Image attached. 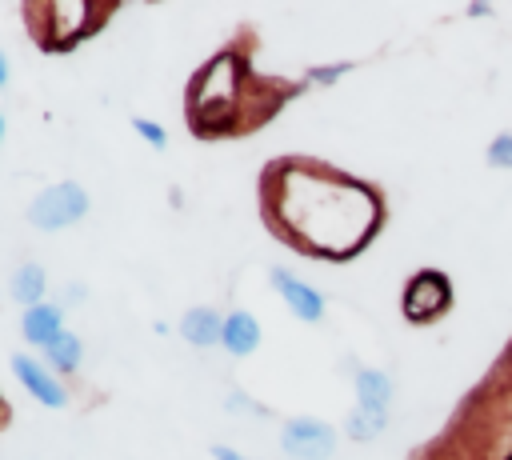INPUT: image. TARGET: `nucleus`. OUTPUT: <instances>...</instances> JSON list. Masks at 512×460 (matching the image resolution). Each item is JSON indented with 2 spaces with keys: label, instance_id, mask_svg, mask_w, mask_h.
<instances>
[{
  "label": "nucleus",
  "instance_id": "0eeeda50",
  "mask_svg": "<svg viewBox=\"0 0 512 460\" xmlns=\"http://www.w3.org/2000/svg\"><path fill=\"white\" fill-rule=\"evenodd\" d=\"M12 372H16V380L28 388V396L40 400L44 408H64V404H68V388H64V380H60L48 364L32 360L28 352H16V356H12Z\"/></svg>",
  "mask_w": 512,
  "mask_h": 460
},
{
  "label": "nucleus",
  "instance_id": "f03ea898",
  "mask_svg": "<svg viewBox=\"0 0 512 460\" xmlns=\"http://www.w3.org/2000/svg\"><path fill=\"white\" fill-rule=\"evenodd\" d=\"M240 88H244V64L236 52L212 56L188 84V120L204 136L236 132L240 124Z\"/></svg>",
  "mask_w": 512,
  "mask_h": 460
},
{
  "label": "nucleus",
  "instance_id": "9d476101",
  "mask_svg": "<svg viewBox=\"0 0 512 460\" xmlns=\"http://www.w3.org/2000/svg\"><path fill=\"white\" fill-rule=\"evenodd\" d=\"M176 328H180V336H184L188 344H196V348H212V344L224 340V316H220L216 308H208V304L188 308Z\"/></svg>",
  "mask_w": 512,
  "mask_h": 460
},
{
  "label": "nucleus",
  "instance_id": "ddd939ff",
  "mask_svg": "<svg viewBox=\"0 0 512 460\" xmlns=\"http://www.w3.org/2000/svg\"><path fill=\"white\" fill-rule=\"evenodd\" d=\"M356 404L372 412H388L392 404V380L380 368H360L356 372Z\"/></svg>",
  "mask_w": 512,
  "mask_h": 460
},
{
  "label": "nucleus",
  "instance_id": "7ed1b4c3",
  "mask_svg": "<svg viewBox=\"0 0 512 460\" xmlns=\"http://www.w3.org/2000/svg\"><path fill=\"white\" fill-rule=\"evenodd\" d=\"M84 212H88V192L76 180H60V184H48L44 192H36V200L28 204V224L40 232H60V228H72L76 220H84Z\"/></svg>",
  "mask_w": 512,
  "mask_h": 460
},
{
  "label": "nucleus",
  "instance_id": "f8f14e48",
  "mask_svg": "<svg viewBox=\"0 0 512 460\" xmlns=\"http://www.w3.org/2000/svg\"><path fill=\"white\" fill-rule=\"evenodd\" d=\"M44 292H48V272H44V264H36V260H24V264L12 272V280H8V296H12L20 308L44 304Z\"/></svg>",
  "mask_w": 512,
  "mask_h": 460
},
{
  "label": "nucleus",
  "instance_id": "39448f33",
  "mask_svg": "<svg viewBox=\"0 0 512 460\" xmlns=\"http://www.w3.org/2000/svg\"><path fill=\"white\" fill-rule=\"evenodd\" d=\"M280 444L288 460H332L336 452V428L316 416H292L280 428Z\"/></svg>",
  "mask_w": 512,
  "mask_h": 460
},
{
  "label": "nucleus",
  "instance_id": "dca6fc26",
  "mask_svg": "<svg viewBox=\"0 0 512 460\" xmlns=\"http://www.w3.org/2000/svg\"><path fill=\"white\" fill-rule=\"evenodd\" d=\"M132 128H136V136H140L148 148H168V132H164L156 120H148V116H136V120H132Z\"/></svg>",
  "mask_w": 512,
  "mask_h": 460
},
{
  "label": "nucleus",
  "instance_id": "f3484780",
  "mask_svg": "<svg viewBox=\"0 0 512 460\" xmlns=\"http://www.w3.org/2000/svg\"><path fill=\"white\" fill-rule=\"evenodd\" d=\"M488 164H492V168H512V132H500V136L488 144Z\"/></svg>",
  "mask_w": 512,
  "mask_h": 460
},
{
  "label": "nucleus",
  "instance_id": "6ab92c4d",
  "mask_svg": "<svg viewBox=\"0 0 512 460\" xmlns=\"http://www.w3.org/2000/svg\"><path fill=\"white\" fill-rule=\"evenodd\" d=\"M208 452H212V460H252V456H244V452L232 448V444H212Z\"/></svg>",
  "mask_w": 512,
  "mask_h": 460
},
{
  "label": "nucleus",
  "instance_id": "4468645a",
  "mask_svg": "<svg viewBox=\"0 0 512 460\" xmlns=\"http://www.w3.org/2000/svg\"><path fill=\"white\" fill-rule=\"evenodd\" d=\"M80 360H84V344H80V336L68 332V328L44 348V364H48L56 376H72V372L80 368Z\"/></svg>",
  "mask_w": 512,
  "mask_h": 460
},
{
  "label": "nucleus",
  "instance_id": "20e7f679",
  "mask_svg": "<svg viewBox=\"0 0 512 460\" xmlns=\"http://www.w3.org/2000/svg\"><path fill=\"white\" fill-rule=\"evenodd\" d=\"M36 16L44 20V24H40V40H44L48 48H68V44L84 40V36L92 32V20H100V12H96L92 4H72V0L48 4V8H40Z\"/></svg>",
  "mask_w": 512,
  "mask_h": 460
},
{
  "label": "nucleus",
  "instance_id": "a211bd4d",
  "mask_svg": "<svg viewBox=\"0 0 512 460\" xmlns=\"http://www.w3.org/2000/svg\"><path fill=\"white\" fill-rule=\"evenodd\" d=\"M352 64H328V68H308V80L312 84H336Z\"/></svg>",
  "mask_w": 512,
  "mask_h": 460
},
{
  "label": "nucleus",
  "instance_id": "9b49d317",
  "mask_svg": "<svg viewBox=\"0 0 512 460\" xmlns=\"http://www.w3.org/2000/svg\"><path fill=\"white\" fill-rule=\"evenodd\" d=\"M260 320L252 316V312H244V308H232L228 316H224V352L228 356H248V352H256L260 348Z\"/></svg>",
  "mask_w": 512,
  "mask_h": 460
},
{
  "label": "nucleus",
  "instance_id": "4be33fe9",
  "mask_svg": "<svg viewBox=\"0 0 512 460\" xmlns=\"http://www.w3.org/2000/svg\"><path fill=\"white\" fill-rule=\"evenodd\" d=\"M0 144H4V112H0Z\"/></svg>",
  "mask_w": 512,
  "mask_h": 460
},
{
  "label": "nucleus",
  "instance_id": "2eb2a0df",
  "mask_svg": "<svg viewBox=\"0 0 512 460\" xmlns=\"http://www.w3.org/2000/svg\"><path fill=\"white\" fill-rule=\"evenodd\" d=\"M384 424H388V412H372V408H352L348 412V420H344V432L352 436V440H372V436H380L384 432Z\"/></svg>",
  "mask_w": 512,
  "mask_h": 460
},
{
  "label": "nucleus",
  "instance_id": "f257e3e1",
  "mask_svg": "<svg viewBox=\"0 0 512 460\" xmlns=\"http://www.w3.org/2000/svg\"><path fill=\"white\" fill-rule=\"evenodd\" d=\"M268 216L292 244L340 260L372 236L376 200L364 184L304 164H280L268 172Z\"/></svg>",
  "mask_w": 512,
  "mask_h": 460
},
{
  "label": "nucleus",
  "instance_id": "1a4fd4ad",
  "mask_svg": "<svg viewBox=\"0 0 512 460\" xmlns=\"http://www.w3.org/2000/svg\"><path fill=\"white\" fill-rule=\"evenodd\" d=\"M60 332H64V308H60V304L44 300V304H36V308H24V316H20V336H24L32 348H48Z\"/></svg>",
  "mask_w": 512,
  "mask_h": 460
},
{
  "label": "nucleus",
  "instance_id": "423d86ee",
  "mask_svg": "<svg viewBox=\"0 0 512 460\" xmlns=\"http://www.w3.org/2000/svg\"><path fill=\"white\" fill-rule=\"evenodd\" d=\"M448 300H452V288H448V280H444L440 272H416V276L408 280L400 304H404V316H408L412 324H424V320L440 316V312L448 308Z\"/></svg>",
  "mask_w": 512,
  "mask_h": 460
},
{
  "label": "nucleus",
  "instance_id": "6e6552de",
  "mask_svg": "<svg viewBox=\"0 0 512 460\" xmlns=\"http://www.w3.org/2000/svg\"><path fill=\"white\" fill-rule=\"evenodd\" d=\"M268 280H272V288L280 292V300L292 308L296 320H304V324H320V316H324V296H320L312 284H304L296 272H288V268H280V264L268 272Z\"/></svg>",
  "mask_w": 512,
  "mask_h": 460
},
{
  "label": "nucleus",
  "instance_id": "aec40b11",
  "mask_svg": "<svg viewBox=\"0 0 512 460\" xmlns=\"http://www.w3.org/2000/svg\"><path fill=\"white\" fill-rule=\"evenodd\" d=\"M84 296H88V288H84V284H68V288L60 292V308H64V304H80Z\"/></svg>",
  "mask_w": 512,
  "mask_h": 460
},
{
  "label": "nucleus",
  "instance_id": "412c9836",
  "mask_svg": "<svg viewBox=\"0 0 512 460\" xmlns=\"http://www.w3.org/2000/svg\"><path fill=\"white\" fill-rule=\"evenodd\" d=\"M8 80H12V68H8V56L0 52V88H8Z\"/></svg>",
  "mask_w": 512,
  "mask_h": 460
}]
</instances>
